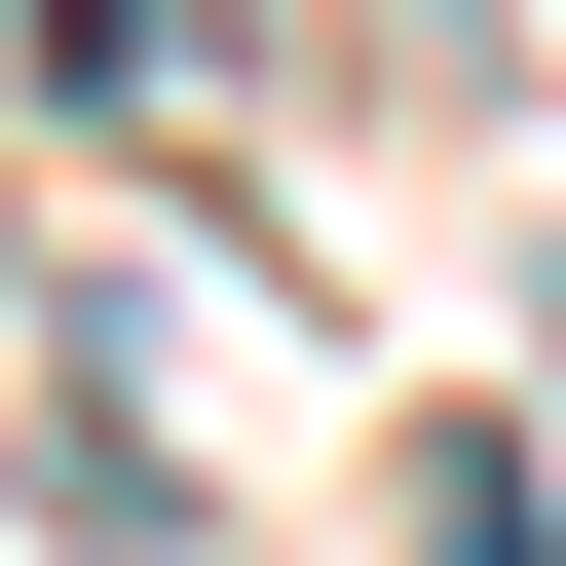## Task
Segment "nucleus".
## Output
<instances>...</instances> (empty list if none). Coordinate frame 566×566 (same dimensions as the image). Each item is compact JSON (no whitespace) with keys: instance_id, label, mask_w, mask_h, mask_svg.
<instances>
[{"instance_id":"nucleus-1","label":"nucleus","mask_w":566,"mask_h":566,"mask_svg":"<svg viewBox=\"0 0 566 566\" xmlns=\"http://www.w3.org/2000/svg\"><path fill=\"white\" fill-rule=\"evenodd\" d=\"M416 566H566V491L528 453H416Z\"/></svg>"}]
</instances>
